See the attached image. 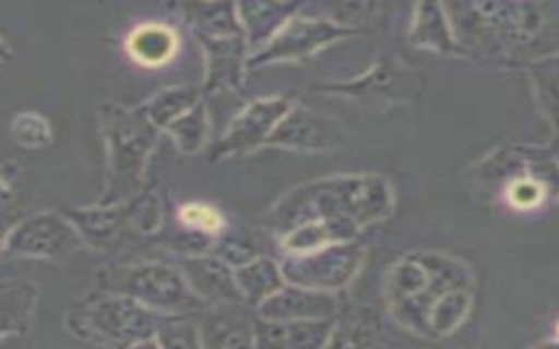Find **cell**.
<instances>
[{
	"label": "cell",
	"instance_id": "obj_1",
	"mask_svg": "<svg viewBox=\"0 0 559 349\" xmlns=\"http://www.w3.org/2000/svg\"><path fill=\"white\" fill-rule=\"evenodd\" d=\"M463 52L537 63L559 52V7L539 2L443 4Z\"/></svg>",
	"mask_w": 559,
	"mask_h": 349
},
{
	"label": "cell",
	"instance_id": "obj_2",
	"mask_svg": "<svg viewBox=\"0 0 559 349\" xmlns=\"http://www.w3.org/2000/svg\"><path fill=\"white\" fill-rule=\"evenodd\" d=\"M393 188L382 174H336L308 181L280 198L269 225L280 238L301 225L334 220L356 225L360 231L391 216Z\"/></svg>",
	"mask_w": 559,
	"mask_h": 349
},
{
	"label": "cell",
	"instance_id": "obj_3",
	"mask_svg": "<svg viewBox=\"0 0 559 349\" xmlns=\"http://www.w3.org/2000/svg\"><path fill=\"white\" fill-rule=\"evenodd\" d=\"M100 129L107 151V183L98 205L124 203L140 194L146 164L162 131L140 107L107 100L100 105Z\"/></svg>",
	"mask_w": 559,
	"mask_h": 349
},
{
	"label": "cell",
	"instance_id": "obj_4",
	"mask_svg": "<svg viewBox=\"0 0 559 349\" xmlns=\"http://www.w3.org/2000/svg\"><path fill=\"white\" fill-rule=\"evenodd\" d=\"M159 316L127 294L100 290V294L87 297L72 314L68 312V327L87 340L129 349L155 338Z\"/></svg>",
	"mask_w": 559,
	"mask_h": 349
},
{
	"label": "cell",
	"instance_id": "obj_5",
	"mask_svg": "<svg viewBox=\"0 0 559 349\" xmlns=\"http://www.w3.org/2000/svg\"><path fill=\"white\" fill-rule=\"evenodd\" d=\"M100 290L127 294L157 314H203L207 308L179 266L166 262L122 264L105 270Z\"/></svg>",
	"mask_w": 559,
	"mask_h": 349
},
{
	"label": "cell",
	"instance_id": "obj_6",
	"mask_svg": "<svg viewBox=\"0 0 559 349\" xmlns=\"http://www.w3.org/2000/svg\"><path fill=\"white\" fill-rule=\"evenodd\" d=\"M66 216L74 222L87 244L100 251H109L131 233L148 236L157 231L162 222V203L157 194L144 192L116 205L70 209Z\"/></svg>",
	"mask_w": 559,
	"mask_h": 349
},
{
	"label": "cell",
	"instance_id": "obj_7",
	"mask_svg": "<svg viewBox=\"0 0 559 349\" xmlns=\"http://www.w3.org/2000/svg\"><path fill=\"white\" fill-rule=\"evenodd\" d=\"M367 249L360 240L332 244L312 253L284 255L280 262L286 284L321 290V292H338L362 268Z\"/></svg>",
	"mask_w": 559,
	"mask_h": 349
},
{
	"label": "cell",
	"instance_id": "obj_8",
	"mask_svg": "<svg viewBox=\"0 0 559 349\" xmlns=\"http://www.w3.org/2000/svg\"><path fill=\"white\" fill-rule=\"evenodd\" d=\"M360 28L349 24H338L336 20L328 17H312L297 11L286 24L273 35V39L249 57V70L269 63H284V61H299L306 59L321 48L347 37L356 35Z\"/></svg>",
	"mask_w": 559,
	"mask_h": 349
},
{
	"label": "cell",
	"instance_id": "obj_9",
	"mask_svg": "<svg viewBox=\"0 0 559 349\" xmlns=\"http://www.w3.org/2000/svg\"><path fill=\"white\" fill-rule=\"evenodd\" d=\"M83 236L66 214L37 212L4 236V253L35 260H57L81 249Z\"/></svg>",
	"mask_w": 559,
	"mask_h": 349
},
{
	"label": "cell",
	"instance_id": "obj_10",
	"mask_svg": "<svg viewBox=\"0 0 559 349\" xmlns=\"http://www.w3.org/2000/svg\"><path fill=\"white\" fill-rule=\"evenodd\" d=\"M293 100L284 94L255 98L245 105L225 129L223 137L212 148V159H225L236 155L253 153L260 146H266L277 124L293 109Z\"/></svg>",
	"mask_w": 559,
	"mask_h": 349
},
{
	"label": "cell",
	"instance_id": "obj_11",
	"mask_svg": "<svg viewBox=\"0 0 559 349\" xmlns=\"http://www.w3.org/2000/svg\"><path fill=\"white\" fill-rule=\"evenodd\" d=\"M417 83L408 68L389 57H380L367 72L345 83L319 85V92L358 100L362 105H391L411 100Z\"/></svg>",
	"mask_w": 559,
	"mask_h": 349
},
{
	"label": "cell",
	"instance_id": "obj_12",
	"mask_svg": "<svg viewBox=\"0 0 559 349\" xmlns=\"http://www.w3.org/2000/svg\"><path fill=\"white\" fill-rule=\"evenodd\" d=\"M347 142V133L338 120L314 111L306 105H293L284 120L273 131L266 146L323 153L334 151Z\"/></svg>",
	"mask_w": 559,
	"mask_h": 349
},
{
	"label": "cell",
	"instance_id": "obj_13",
	"mask_svg": "<svg viewBox=\"0 0 559 349\" xmlns=\"http://www.w3.org/2000/svg\"><path fill=\"white\" fill-rule=\"evenodd\" d=\"M247 303L207 305L199 316L203 349H258L255 321Z\"/></svg>",
	"mask_w": 559,
	"mask_h": 349
},
{
	"label": "cell",
	"instance_id": "obj_14",
	"mask_svg": "<svg viewBox=\"0 0 559 349\" xmlns=\"http://www.w3.org/2000/svg\"><path fill=\"white\" fill-rule=\"evenodd\" d=\"M205 57L203 94H218L227 89H240L245 70L249 68L251 50L247 39L240 37H197Z\"/></svg>",
	"mask_w": 559,
	"mask_h": 349
},
{
	"label": "cell",
	"instance_id": "obj_15",
	"mask_svg": "<svg viewBox=\"0 0 559 349\" xmlns=\"http://www.w3.org/2000/svg\"><path fill=\"white\" fill-rule=\"evenodd\" d=\"M179 270L186 275L190 288L205 305L216 303H245L236 281L234 268L221 257L205 255H181Z\"/></svg>",
	"mask_w": 559,
	"mask_h": 349
},
{
	"label": "cell",
	"instance_id": "obj_16",
	"mask_svg": "<svg viewBox=\"0 0 559 349\" xmlns=\"http://www.w3.org/2000/svg\"><path fill=\"white\" fill-rule=\"evenodd\" d=\"M338 312L334 292L308 290L286 284L273 297L255 308V314L266 321H328Z\"/></svg>",
	"mask_w": 559,
	"mask_h": 349
},
{
	"label": "cell",
	"instance_id": "obj_17",
	"mask_svg": "<svg viewBox=\"0 0 559 349\" xmlns=\"http://www.w3.org/2000/svg\"><path fill=\"white\" fill-rule=\"evenodd\" d=\"M334 318L328 321H255L258 349H325Z\"/></svg>",
	"mask_w": 559,
	"mask_h": 349
},
{
	"label": "cell",
	"instance_id": "obj_18",
	"mask_svg": "<svg viewBox=\"0 0 559 349\" xmlns=\"http://www.w3.org/2000/svg\"><path fill=\"white\" fill-rule=\"evenodd\" d=\"M408 41L417 48H426L439 55H463L454 37L448 11L439 2H417L413 7Z\"/></svg>",
	"mask_w": 559,
	"mask_h": 349
},
{
	"label": "cell",
	"instance_id": "obj_19",
	"mask_svg": "<svg viewBox=\"0 0 559 349\" xmlns=\"http://www.w3.org/2000/svg\"><path fill=\"white\" fill-rule=\"evenodd\" d=\"M124 50L142 68H162L175 59L179 35L164 22H142L124 37Z\"/></svg>",
	"mask_w": 559,
	"mask_h": 349
},
{
	"label": "cell",
	"instance_id": "obj_20",
	"mask_svg": "<svg viewBox=\"0 0 559 349\" xmlns=\"http://www.w3.org/2000/svg\"><path fill=\"white\" fill-rule=\"evenodd\" d=\"M236 7L251 55L264 48L286 20L301 9L295 2H238Z\"/></svg>",
	"mask_w": 559,
	"mask_h": 349
},
{
	"label": "cell",
	"instance_id": "obj_21",
	"mask_svg": "<svg viewBox=\"0 0 559 349\" xmlns=\"http://www.w3.org/2000/svg\"><path fill=\"white\" fill-rule=\"evenodd\" d=\"M181 9L194 37H245L238 7L231 2H188Z\"/></svg>",
	"mask_w": 559,
	"mask_h": 349
},
{
	"label": "cell",
	"instance_id": "obj_22",
	"mask_svg": "<svg viewBox=\"0 0 559 349\" xmlns=\"http://www.w3.org/2000/svg\"><path fill=\"white\" fill-rule=\"evenodd\" d=\"M360 229L349 222H334V220H321V222H308L301 225L280 238L282 249L286 255H299V253H312L332 244L352 242L356 240Z\"/></svg>",
	"mask_w": 559,
	"mask_h": 349
},
{
	"label": "cell",
	"instance_id": "obj_23",
	"mask_svg": "<svg viewBox=\"0 0 559 349\" xmlns=\"http://www.w3.org/2000/svg\"><path fill=\"white\" fill-rule=\"evenodd\" d=\"M201 94L203 89L197 85H168L151 94L138 107L164 133L177 118H181L201 103Z\"/></svg>",
	"mask_w": 559,
	"mask_h": 349
},
{
	"label": "cell",
	"instance_id": "obj_24",
	"mask_svg": "<svg viewBox=\"0 0 559 349\" xmlns=\"http://www.w3.org/2000/svg\"><path fill=\"white\" fill-rule=\"evenodd\" d=\"M234 273H236L238 288L242 292V299L251 308H258L260 303H264L269 297H273L277 290L286 286L282 266L266 255L255 257L253 262L236 268Z\"/></svg>",
	"mask_w": 559,
	"mask_h": 349
},
{
	"label": "cell",
	"instance_id": "obj_25",
	"mask_svg": "<svg viewBox=\"0 0 559 349\" xmlns=\"http://www.w3.org/2000/svg\"><path fill=\"white\" fill-rule=\"evenodd\" d=\"M378 334V312L371 305H362L334 325L325 349H373Z\"/></svg>",
	"mask_w": 559,
	"mask_h": 349
},
{
	"label": "cell",
	"instance_id": "obj_26",
	"mask_svg": "<svg viewBox=\"0 0 559 349\" xmlns=\"http://www.w3.org/2000/svg\"><path fill=\"white\" fill-rule=\"evenodd\" d=\"M37 288L24 279L2 281V336H17L28 329Z\"/></svg>",
	"mask_w": 559,
	"mask_h": 349
},
{
	"label": "cell",
	"instance_id": "obj_27",
	"mask_svg": "<svg viewBox=\"0 0 559 349\" xmlns=\"http://www.w3.org/2000/svg\"><path fill=\"white\" fill-rule=\"evenodd\" d=\"M164 133L173 140V144L181 153L186 155L199 153L210 142V116H207L205 103L201 100L188 113L177 118Z\"/></svg>",
	"mask_w": 559,
	"mask_h": 349
},
{
	"label": "cell",
	"instance_id": "obj_28",
	"mask_svg": "<svg viewBox=\"0 0 559 349\" xmlns=\"http://www.w3.org/2000/svg\"><path fill=\"white\" fill-rule=\"evenodd\" d=\"M533 92L559 135V52L531 65Z\"/></svg>",
	"mask_w": 559,
	"mask_h": 349
},
{
	"label": "cell",
	"instance_id": "obj_29",
	"mask_svg": "<svg viewBox=\"0 0 559 349\" xmlns=\"http://www.w3.org/2000/svg\"><path fill=\"white\" fill-rule=\"evenodd\" d=\"M155 340L162 349H203L197 314H162Z\"/></svg>",
	"mask_w": 559,
	"mask_h": 349
},
{
	"label": "cell",
	"instance_id": "obj_30",
	"mask_svg": "<svg viewBox=\"0 0 559 349\" xmlns=\"http://www.w3.org/2000/svg\"><path fill=\"white\" fill-rule=\"evenodd\" d=\"M469 292L467 290H454L445 294L430 314V336H448L452 334L467 316L469 310Z\"/></svg>",
	"mask_w": 559,
	"mask_h": 349
},
{
	"label": "cell",
	"instance_id": "obj_31",
	"mask_svg": "<svg viewBox=\"0 0 559 349\" xmlns=\"http://www.w3.org/2000/svg\"><path fill=\"white\" fill-rule=\"evenodd\" d=\"M177 220L183 229L197 231L210 238L218 236L225 229L223 212L210 203H183L177 209Z\"/></svg>",
	"mask_w": 559,
	"mask_h": 349
},
{
	"label": "cell",
	"instance_id": "obj_32",
	"mask_svg": "<svg viewBox=\"0 0 559 349\" xmlns=\"http://www.w3.org/2000/svg\"><path fill=\"white\" fill-rule=\"evenodd\" d=\"M11 135L26 148H44L52 142V129L48 120L35 111H20L11 120Z\"/></svg>",
	"mask_w": 559,
	"mask_h": 349
},
{
	"label": "cell",
	"instance_id": "obj_33",
	"mask_svg": "<svg viewBox=\"0 0 559 349\" xmlns=\"http://www.w3.org/2000/svg\"><path fill=\"white\" fill-rule=\"evenodd\" d=\"M504 196L509 201L511 207L520 209V212H528L542 205L544 196H546V188L542 183L539 177L533 174H515L507 188H504Z\"/></svg>",
	"mask_w": 559,
	"mask_h": 349
},
{
	"label": "cell",
	"instance_id": "obj_34",
	"mask_svg": "<svg viewBox=\"0 0 559 349\" xmlns=\"http://www.w3.org/2000/svg\"><path fill=\"white\" fill-rule=\"evenodd\" d=\"M212 255L221 257L223 262H227L234 270L253 262L258 255L255 244L245 238V236H223L221 240H216V244L212 246Z\"/></svg>",
	"mask_w": 559,
	"mask_h": 349
},
{
	"label": "cell",
	"instance_id": "obj_35",
	"mask_svg": "<svg viewBox=\"0 0 559 349\" xmlns=\"http://www.w3.org/2000/svg\"><path fill=\"white\" fill-rule=\"evenodd\" d=\"M129 349H162V347L157 345V340H155V338H151V340L138 342V345H133V347H129Z\"/></svg>",
	"mask_w": 559,
	"mask_h": 349
},
{
	"label": "cell",
	"instance_id": "obj_36",
	"mask_svg": "<svg viewBox=\"0 0 559 349\" xmlns=\"http://www.w3.org/2000/svg\"><path fill=\"white\" fill-rule=\"evenodd\" d=\"M552 157H555V161L559 164V135H557V142H555V146H552Z\"/></svg>",
	"mask_w": 559,
	"mask_h": 349
},
{
	"label": "cell",
	"instance_id": "obj_37",
	"mask_svg": "<svg viewBox=\"0 0 559 349\" xmlns=\"http://www.w3.org/2000/svg\"><path fill=\"white\" fill-rule=\"evenodd\" d=\"M539 349H559V345H544V347H539Z\"/></svg>",
	"mask_w": 559,
	"mask_h": 349
}]
</instances>
